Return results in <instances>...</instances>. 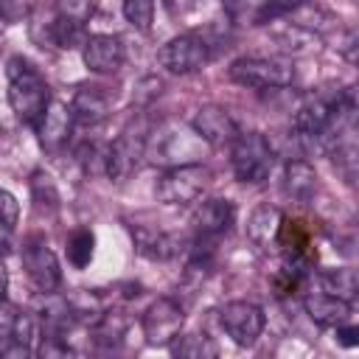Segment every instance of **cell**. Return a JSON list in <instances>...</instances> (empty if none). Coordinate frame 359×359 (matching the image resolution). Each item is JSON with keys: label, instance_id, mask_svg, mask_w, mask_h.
<instances>
[{"label": "cell", "instance_id": "30bf717a", "mask_svg": "<svg viewBox=\"0 0 359 359\" xmlns=\"http://www.w3.org/2000/svg\"><path fill=\"white\" fill-rule=\"evenodd\" d=\"M81 59L90 73L112 76L123 65V42L115 34H93L81 45Z\"/></svg>", "mask_w": 359, "mask_h": 359}, {"label": "cell", "instance_id": "6da1fadb", "mask_svg": "<svg viewBox=\"0 0 359 359\" xmlns=\"http://www.w3.org/2000/svg\"><path fill=\"white\" fill-rule=\"evenodd\" d=\"M8 107L20 123L36 126L42 112L50 104V87L42 73L22 56L8 59Z\"/></svg>", "mask_w": 359, "mask_h": 359}, {"label": "cell", "instance_id": "5b68a950", "mask_svg": "<svg viewBox=\"0 0 359 359\" xmlns=\"http://www.w3.org/2000/svg\"><path fill=\"white\" fill-rule=\"evenodd\" d=\"M185 325V309L174 297H157L140 317L143 339L151 348H168Z\"/></svg>", "mask_w": 359, "mask_h": 359}, {"label": "cell", "instance_id": "e0dca14e", "mask_svg": "<svg viewBox=\"0 0 359 359\" xmlns=\"http://www.w3.org/2000/svg\"><path fill=\"white\" fill-rule=\"evenodd\" d=\"M275 25H269V36L280 45V50L286 53H294V56H306V53H314L320 48V36L309 28H300L294 22H283L280 17L278 20H269Z\"/></svg>", "mask_w": 359, "mask_h": 359}, {"label": "cell", "instance_id": "9a60e30c", "mask_svg": "<svg viewBox=\"0 0 359 359\" xmlns=\"http://www.w3.org/2000/svg\"><path fill=\"white\" fill-rule=\"evenodd\" d=\"M303 309H306V314L311 317V323H317L320 328H337V325L348 323L351 314H353V303H348V300H342V297H334V294H328V292L306 294Z\"/></svg>", "mask_w": 359, "mask_h": 359}, {"label": "cell", "instance_id": "5bb4252c", "mask_svg": "<svg viewBox=\"0 0 359 359\" xmlns=\"http://www.w3.org/2000/svg\"><path fill=\"white\" fill-rule=\"evenodd\" d=\"M109 107H112V95L104 87H95V84H81L73 93V101H70L73 118L84 126H98L101 121H107Z\"/></svg>", "mask_w": 359, "mask_h": 359}, {"label": "cell", "instance_id": "603a6c76", "mask_svg": "<svg viewBox=\"0 0 359 359\" xmlns=\"http://www.w3.org/2000/svg\"><path fill=\"white\" fill-rule=\"evenodd\" d=\"M31 199H34V208L36 210H45V213H56L59 210V191H56V182L48 171H34L31 174Z\"/></svg>", "mask_w": 359, "mask_h": 359}, {"label": "cell", "instance_id": "836d02e7", "mask_svg": "<svg viewBox=\"0 0 359 359\" xmlns=\"http://www.w3.org/2000/svg\"><path fill=\"white\" fill-rule=\"evenodd\" d=\"M8 339H11V337H8V334H0V353H3V348H6V345H8Z\"/></svg>", "mask_w": 359, "mask_h": 359}, {"label": "cell", "instance_id": "1f68e13d", "mask_svg": "<svg viewBox=\"0 0 359 359\" xmlns=\"http://www.w3.org/2000/svg\"><path fill=\"white\" fill-rule=\"evenodd\" d=\"M8 250H11V227L0 222V255H6Z\"/></svg>", "mask_w": 359, "mask_h": 359}, {"label": "cell", "instance_id": "d6a6232c", "mask_svg": "<svg viewBox=\"0 0 359 359\" xmlns=\"http://www.w3.org/2000/svg\"><path fill=\"white\" fill-rule=\"evenodd\" d=\"M6 292H8V269H6L3 255H0V300H6Z\"/></svg>", "mask_w": 359, "mask_h": 359}, {"label": "cell", "instance_id": "83f0119b", "mask_svg": "<svg viewBox=\"0 0 359 359\" xmlns=\"http://www.w3.org/2000/svg\"><path fill=\"white\" fill-rule=\"evenodd\" d=\"M93 14H95V0H56V17L84 25L90 22Z\"/></svg>", "mask_w": 359, "mask_h": 359}, {"label": "cell", "instance_id": "4316f807", "mask_svg": "<svg viewBox=\"0 0 359 359\" xmlns=\"http://www.w3.org/2000/svg\"><path fill=\"white\" fill-rule=\"evenodd\" d=\"M123 17L137 31H151L154 22V0H123Z\"/></svg>", "mask_w": 359, "mask_h": 359}, {"label": "cell", "instance_id": "f546056e", "mask_svg": "<svg viewBox=\"0 0 359 359\" xmlns=\"http://www.w3.org/2000/svg\"><path fill=\"white\" fill-rule=\"evenodd\" d=\"M0 222L6 224V227H17V222H20V202H17V196L11 194V191H6V188H0Z\"/></svg>", "mask_w": 359, "mask_h": 359}, {"label": "cell", "instance_id": "277c9868", "mask_svg": "<svg viewBox=\"0 0 359 359\" xmlns=\"http://www.w3.org/2000/svg\"><path fill=\"white\" fill-rule=\"evenodd\" d=\"M227 76L250 90H278L289 87L294 79V70L289 62L266 59V56H241L227 67Z\"/></svg>", "mask_w": 359, "mask_h": 359}, {"label": "cell", "instance_id": "f1b7e54d", "mask_svg": "<svg viewBox=\"0 0 359 359\" xmlns=\"http://www.w3.org/2000/svg\"><path fill=\"white\" fill-rule=\"evenodd\" d=\"M34 8H36V0H0V20L6 25H17L28 20Z\"/></svg>", "mask_w": 359, "mask_h": 359}, {"label": "cell", "instance_id": "3957f363", "mask_svg": "<svg viewBox=\"0 0 359 359\" xmlns=\"http://www.w3.org/2000/svg\"><path fill=\"white\" fill-rule=\"evenodd\" d=\"M210 182L213 171L205 163H180L160 174L154 196L163 205H191L210 188Z\"/></svg>", "mask_w": 359, "mask_h": 359}, {"label": "cell", "instance_id": "2e32d148", "mask_svg": "<svg viewBox=\"0 0 359 359\" xmlns=\"http://www.w3.org/2000/svg\"><path fill=\"white\" fill-rule=\"evenodd\" d=\"M132 238H135L137 252L151 258V261H171L182 250V238L180 236L163 233V230H151V227H132Z\"/></svg>", "mask_w": 359, "mask_h": 359}, {"label": "cell", "instance_id": "52a82bcc", "mask_svg": "<svg viewBox=\"0 0 359 359\" xmlns=\"http://www.w3.org/2000/svg\"><path fill=\"white\" fill-rule=\"evenodd\" d=\"M219 323L238 348H252L264 334L266 317H264V309L255 306L252 300H230L219 311Z\"/></svg>", "mask_w": 359, "mask_h": 359}, {"label": "cell", "instance_id": "7c38bea8", "mask_svg": "<svg viewBox=\"0 0 359 359\" xmlns=\"http://www.w3.org/2000/svg\"><path fill=\"white\" fill-rule=\"evenodd\" d=\"M191 129L210 146H230V140L238 135V123L233 121V115L216 104L199 107L191 118Z\"/></svg>", "mask_w": 359, "mask_h": 359}, {"label": "cell", "instance_id": "8992f818", "mask_svg": "<svg viewBox=\"0 0 359 359\" xmlns=\"http://www.w3.org/2000/svg\"><path fill=\"white\" fill-rule=\"evenodd\" d=\"M22 269L39 294H53L62 286V266L45 238L31 236L22 247Z\"/></svg>", "mask_w": 359, "mask_h": 359}, {"label": "cell", "instance_id": "d6986e66", "mask_svg": "<svg viewBox=\"0 0 359 359\" xmlns=\"http://www.w3.org/2000/svg\"><path fill=\"white\" fill-rule=\"evenodd\" d=\"M331 112H334V101H325V98H314V101L303 104V107L294 112V121H292L297 137L314 140V137L323 132V126L328 123Z\"/></svg>", "mask_w": 359, "mask_h": 359}, {"label": "cell", "instance_id": "7a4b0ae2", "mask_svg": "<svg viewBox=\"0 0 359 359\" xmlns=\"http://www.w3.org/2000/svg\"><path fill=\"white\" fill-rule=\"evenodd\" d=\"M230 165L236 180L241 182H250V185L266 182L275 165L269 140L261 132H238L230 140Z\"/></svg>", "mask_w": 359, "mask_h": 359}, {"label": "cell", "instance_id": "4dcf8cb0", "mask_svg": "<svg viewBox=\"0 0 359 359\" xmlns=\"http://www.w3.org/2000/svg\"><path fill=\"white\" fill-rule=\"evenodd\" d=\"M337 339H339L342 345H348V348H353V345L359 342V331H356L353 325H348V323H342V325H337Z\"/></svg>", "mask_w": 359, "mask_h": 359}, {"label": "cell", "instance_id": "4fadbf2b", "mask_svg": "<svg viewBox=\"0 0 359 359\" xmlns=\"http://www.w3.org/2000/svg\"><path fill=\"white\" fill-rule=\"evenodd\" d=\"M233 224H236V205L230 199H222V196H213V199L202 202V208L194 216L196 236L213 238V241L227 236L233 230Z\"/></svg>", "mask_w": 359, "mask_h": 359}, {"label": "cell", "instance_id": "d4e9b609", "mask_svg": "<svg viewBox=\"0 0 359 359\" xmlns=\"http://www.w3.org/2000/svg\"><path fill=\"white\" fill-rule=\"evenodd\" d=\"M48 36L56 48L62 50H73V48H81L87 34H84V25L73 22V20H65V17H56L50 25H48Z\"/></svg>", "mask_w": 359, "mask_h": 359}, {"label": "cell", "instance_id": "ffe728a7", "mask_svg": "<svg viewBox=\"0 0 359 359\" xmlns=\"http://www.w3.org/2000/svg\"><path fill=\"white\" fill-rule=\"evenodd\" d=\"M280 216H283V213H280L275 205H269V202L258 205V208L250 213V219H247V238H250L252 244H258V247H266L269 241H275Z\"/></svg>", "mask_w": 359, "mask_h": 359}, {"label": "cell", "instance_id": "7402d4cb", "mask_svg": "<svg viewBox=\"0 0 359 359\" xmlns=\"http://www.w3.org/2000/svg\"><path fill=\"white\" fill-rule=\"evenodd\" d=\"M323 280V289L334 297H342L348 303L356 300V292H359V278H356V269L351 266H337V269H325L320 275Z\"/></svg>", "mask_w": 359, "mask_h": 359}, {"label": "cell", "instance_id": "9c48e42d", "mask_svg": "<svg viewBox=\"0 0 359 359\" xmlns=\"http://www.w3.org/2000/svg\"><path fill=\"white\" fill-rule=\"evenodd\" d=\"M146 154V135L137 132V129H123L109 146H107V160H104V174L112 180V182H126L140 160Z\"/></svg>", "mask_w": 359, "mask_h": 359}, {"label": "cell", "instance_id": "484cf974", "mask_svg": "<svg viewBox=\"0 0 359 359\" xmlns=\"http://www.w3.org/2000/svg\"><path fill=\"white\" fill-rule=\"evenodd\" d=\"M93 252H95V236L90 227H76L67 238V261L76 266V269H84L90 266L93 261Z\"/></svg>", "mask_w": 359, "mask_h": 359}, {"label": "cell", "instance_id": "cb8c5ba5", "mask_svg": "<svg viewBox=\"0 0 359 359\" xmlns=\"http://www.w3.org/2000/svg\"><path fill=\"white\" fill-rule=\"evenodd\" d=\"M168 351L174 356L182 359H205V356H216V345L210 342L208 334H177V339L168 345Z\"/></svg>", "mask_w": 359, "mask_h": 359}, {"label": "cell", "instance_id": "8fae6325", "mask_svg": "<svg viewBox=\"0 0 359 359\" xmlns=\"http://www.w3.org/2000/svg\"><path fill=\"white\" fill-rule=\"evenodd\" d=\"M73 109L65 104V101H53L48 104V109L42 112V118L36 121V137H39V146L45 151H62L73 135Z\"/></svg>", "mask_w": 359, "mask_h": 359}, {"label": "cell", "instance_id": "ba28073f", "mask_svg": "<svg viewBox=\"0 0 359 359\" xmlns=\"http://www.w3.org/2000/svg\"><path fill=\"white\" fill-rule=\"evenodd\" d=\"M210 59V50H208V42L196 34H180L174 39H168L160 50H157V62L174 73V76H188V73H196L208 65Z\"/></svg>", "mask_w": 359, "mask_h": 359}, {"label": "cell", "instance_id": "ac0fdd59", "mask_svg": "<svg viewBox=\"0 0 359 359\" xmlns=\"http://www.w3.org/2000/svg\"><path fill=\"white\" fill-rule=\"evenodd\" d=\"M283 191L286 196H292L294 202H309L317 191V171L309 160L294 157L286 163L283 168Z\"/></svg>", "mask_w": 359, "mask_h": 359}, {"label": "cell", "instance_id": "44dd1931", "mask_svg": "<svg viewBox=\"0 0 359 359\" xmlns=\"http://www.w3.org/2000/svg\"><path fill=\"white\" fill-rule=\"evenodd\" d=\"M126 328H129V317H126L123 311H118V309H104L101 317L90 323L93 342L101 345V348H112V345H118V342L123 339Z\"/></svg>", "mask_w": 359, "mask_h": 359}]
</instances>
